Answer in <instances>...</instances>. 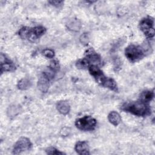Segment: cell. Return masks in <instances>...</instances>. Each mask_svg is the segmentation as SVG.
<instances>
[{"mask_svg":"<svg viewBox=\"0 0 155 155\" xmlns=\"http://www.w3.org/2000/svg\"><path fill=\"white\" fill-rule=\"evenodd\" d=\"M16 69L15 64L8 58L5 57L3 53L1 54V72L13 71Z\"/></svg>","mask_w":155,"mask_h":155,"instance_id":"obj_9","label":"cell"},{"mask_svg":"<svg viewBox=\"0 0 155 155\" xmlns=\"http://www.w3.org/2000/svg\"><path fill=\"white\" fill-rule=\"evenodd\" d=\"M31 147V143L30 139L25 137H22L15 144L13 153L18 154L22 151L30 150Z\"/></svg>","mask_w":155,"mask_h":155,"instance_id":"obj_6","label":"cell"},{"mask_svg":"<svg viewBox=\"0 0 155 155\" xmlns=\"http://www.w3.org/2000/svg\"><path fill=\"white\" fill-rule=\"evenodd\" d=\"M88 70L99 84L113 91H117V86L114 80L112 78L106 77L99 68L98 65H91L89 66Z\"/></svg>","mask_w":155,"mask_h":155,"instance_id":"obj_1","label":"cell"},{"mask_svg":"<svg viewBox=\"0 0 155 155\" xmlns=\"http://www.w3.org/2000/svg\"><path fill=\"white\" fill-rule=\"evenodd\" d=\"M76 127L82 131H91L96 125V120L90 116H85L78 119L75 122Z\"/></svg>","mask_w":155,"mask_h":155,"instance_id":"obj_4","label":"cell"},{"mask_svg":"<svg viewBox=\"0 0 155 155\" xmlns=\"http://www.w3.org/2000/svg\"><path fill=\"white\" fill-rule=\"evenodd\" d=\"M108 119L109 122L114 126L118 125L121 121L120 114L115 111H111L109 113V114L108 115Z\"/></svg>","mask_w":155,"mask_h":155,"instance_id":"obj_13","label":"cell"},{"mask_svg":"<svg viewBox=\"0 0 155 155\" xmlns=\"http://www.w3.org/2000/svg\"><path fill=\"white\" fill-rule=\"evenodd\" d=\"M48 2L51 4L52 5L59 7L62 5V4L63 3V1H48Z\"/></svg>","mask_w":155,"mask_h":155,"instance_id":"obj_22","label":"cell"},{"mask_svg":"<svg viewBox=\"0 0 155 155\" xmlns=\"http://www.w3.org/2000/svg\"><path fill=\"white\" fill-rule=\"evenodd\" d=\"M87 66H90L91 65H99L101 63V59L100 56L97 54L92 48H89L86 53L85 58L83 59Z\"/></svg>","mask_w":155,"mask_h":155,"instance_id":"obj_7","label":"cell"},{"mask_svg":"<svg viewBox=\"0 0 155 155\" xmlns=\"http://www.w3.org/2000/svg\"><path fill=\"white\" fill-rule=\"evenodd\" d=\"M122 110L137 116H145L151 114L150 105L140 100L124 104L122 107Z\"/></svg>","mask_w":155,"mask_h":155,"instance_id":"obj_2","label":"cell"},{"mask_svg":"<svg viewBox=\"0 0 155 155\" xmlns=\"http://www.w3.org/2000/svg\"><path fill=\"white\" fill-rule=\"evenodd\" d=\"M50 81V80L48 78L42 74V75L39 78L38 82V87L39 90H41L42 92H47L48 89Z\"/></svg>","mask_w":155,"mask_h":155,"instance_id":"obj_11","label":"cell"},{"mask_svg":"<svg viewBox=\"0 0 155 155\" xmlns=\"http://www.w3.org/2000/svg\"><path fill=\"white\" fill-rule=\"evenodd\" d=\"M19 112V108L15 105H12L8 108V114L9 116H15Z\"/></svg>","mask_w":155,"mask_h":155,"instance_id":"obj_17","label":"cell"},{"mask_svg":"<svg viewBox=\"0 0 155 155\" xmlns=\"http://www.w3.org/2000/svg\"><path fill=\"white\" fill-rule=\"evenodd\" d=\"M56 108L61 114L65 115L69 113L70 107L68 102L65 101H61L57 103Z\"/></svg>","mask_w":155,"mask_h":155,"instance_id":"obj_12","label":"cell"},{"mask_svg":"<svg viewBox=\"0 0 155 155\" xmlns=\"http://www.w3.org/2000/svg\"><path fill=\"white\" fill-rule=\"evenodd\" d=\"M50 68L53 69L54 71H57L59 69V64L58 62L56 61H52L50 65Z\"/></svg>","mask_w":155,"mask_h":155,"instance_id":"obj_21","label":"cell"},{"mask_svg":"<svg viewBox=\"0 0 155 155\" xmlns=\"http://www.w3.org/2000/svg\"><path fill=\"white\" fill-rule=\"evenodd\" d=\"M46 152L49 154H64L62 152L58 151L54 147H49L46 150Z\"/></svg>","mask_w":155,"mask_h":155,"instance_id":"obj_19","label":"cell"},{"mask_svg":"<svg viewBox=\"0 0 155 155\" xmlns=\"http://www.w3.org/2000/svg\"><path fill=\"white\" fill-rule=\"evenodd\" d=\"M42 53V54L47 58H53L54 56V51L52 50L49 48L44 49Z\"/></svg>","mask_w":155,"mask_h":155,"instance_id":"obj_18","label":"cell"},{"mask_svg":"<svg viewBox=\"0 0 155 155\" xmlns=\"http://www.w3.org/2000/svg\"><path fill=\"white\" fill-rule=\"evenodd\" d=\"M19 35L23 39H27L31 42H35L39 38L36 33L35 28L24 27L19 30Z\"/></svg>","mask_w":155,"mask_h":155,"instance_id":"obj_8","label":"cell"},{"mask_svg":"<svg viewBox=\"0 0 155 155\" xmlns=\"http://www.w3.org/2000/svg\"><path fill=\"white\" fill-rule=\"evenodd\" d=\"M153 97H154L153 91L146 90L141 93V94L139 96V100L142 102L147 103L150 101H151Z\"/></svg>","mask_w":155,"mask_h":155,"instance_id":"obj_14","label":"cell"},{"mask_svg":"<svg viewBox=\"0 0 155 155\" xmlns=\"http://www.w3.org/2000/svg\"><path fill=\"white\" fill-rule=\"evenodd\" d=\"M74 149L79 154H89V147L86 141H79L76 143Z\"/></svg>","mask_w":155,"mask_h":155,"instance_id":"obj_10","label":"cell"},{"mask_svg":"<svg viewBox=\"0 0 155 155\" xmlns=\"http://www.w3.org/2000/svg\"><path fill=\"white\" fill-rule=\"evenodd\" d=\"M88 41H89L88 36L87 33L83 34L80 38V41L83 44H87L88 42Z\"/></svg>","mask_w":155,"mask_h":155,"instance_id":"obj_20","label":"cell"},{"mask_svg":"<svg viewBox=\"0 0 155 155\" xmlns=\"http://www.w3.org/2000/svg\"><path fill=\"white\" fill-rule=\"evenodd\" d=\"M31 85L30 81L26 78L22 79L21 81H19L18 84V87L20 90H27L28 89Z\"/></svg>","mask_w":155,"mask_h":155,"instance_id":"obj_16","label":"cell"},{"mask_svg":"<svg viewBox=\"0 0 155 155\" xmlns=\"http://www.w3.org/2000/svg\"><path fill=\"white\" fill-rule=\"evenodd\" d=\"M67 27L71 31H79L81 28V23L79 20L76 19H70L67 24Z\"/></svg>","mask_w":155,"mask_h":155,"instance_id":"obj_15","label":"cell"},{"mask_svg":"<svg viewBox=\"0 0 155 155\" xmlns=\"http://www.w3.org/2000/svg\"><path fill=\"white\" fill-rule=\"evenodd\" d=\"M153 19L150 17H147L142 19L139 24L140 30L148 38H153L154 35V30L153 27Z\"/></svg>","mask_w":155,"mask_h":155,"instance_id":"obj_5","label":"cell"},{"mask_svg":"<svg viewBox=\"0 0 155 155\" xmlns=\"http://www.w3.org/2000/svg\"><path fill=\"white\" fill-rule=\"evenodd\" d=\"M145 54V49L140 45L131 44L128 45L125 50V54L129 61L132 62L141 59Z\"/></svg>","mask_w":155,"mask_h":155,"instance_id":"obj_3","label":"cell"}]
</instances>
